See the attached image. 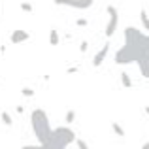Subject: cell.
<instances>
[{"instance_id": "obj_1", "label": "cell", "mask_w": 149, "mask_h": 149, "mask_svg": "<svg viewBox=\"0 0 149 149\" xmlns=\"http://www.w3.org/2000/svg\"><path fill=\"white\" fill-rule=\"evenodd\" d=\"M123 36H125V44L123 47L117 49L113 61H115V64L127 66L138 61L142 57V53L149 51V34L142 32L140 29H134V26H127Z\"/></svg>"}, {"instance_id": "obj_2", "label": "cell", "mask_w": 149, "mask_h": 149, "mask_svg": "<svg viewBox=\"0 0 149 149\" xmlns=\"http://www.w3.org/2000/svg\"><path fill=\"white\" fill-rule=\"evenodd\" d=\"M30 125H32L34 136L38 138L40 146H47L49 140H51V132H53V128H51V125H49L47 113H45L42 108L34 109L32 115H30Z\"/></svg>"}, {"instance_id": "obj_3", "label": "cell", "mask_w": 149, "mask_h": 149, "mask_svg": "<svg viewBox=\"0 0 149 149\" xmlns=\"http://www.w3.org/2000/svg\"><path fill=\"white\" fill-rule=\"evenodd\" d=\"M76 132L70 130L68 127H57L51 132V140L47 143L49 149H66V146L76 142Z\"/></svg>"}, {"instance_id": "obj_4", "label": "cell", "mask_w": 149, "mask_h": 149, "mask_svg": "<svg viewBox=\"0 0 149 149\" xmlns=\"http://www.w3.org/2000/svg\"><path fill=\"white\" fill-rule=\"evenodd\" d=\"M108 10V15H109V19H108V25H106V36L108 38H111L113 34L117 32V25H119V13H117V10H115V6H108L106 8Z\"/></svg>"}, {"instance_id": "obj_5", "label": "cell", "mask_w": 149, "mask_h": 149, "mask_svg": "<svg viewBox=\"0 0 149 149\" xmlns=\"http://www.w3.org/2000/svg\"><path fill=\"white\" fill-rule=\"evenodd\" d=\"M95 0H55L57 6H66V8H74V10H89L93 6Z\"/></svg>"}, {"instance_id": "obj_6", "label": "cell", "mask_w": 149, "mask_h": 149, "mask_svg": "<svg viewBox=\"0 0 149 149\" xmlns=\"http://www.w3.org/2000/svg\"><path fill=\"white\" fill-rule=\"evenodd\" d=\"M136 64H138L140 72H142L143 77H149V51H146V53H142V57L136 61Z\"/></svg>"}, {"instance_id": "obj_7", "label": "cell", "mask_w": 149, "mask_h": 149, "mask_svg": "<svg viewBox=\"0 0 149 149\" xmlns=\"http://www.w3.org/2000/svg\"><path fill=\"white\" fill-rule=\"evenodd\" d=\"M30 38V34L26 32V30H21V29H17V30H13L11 32V44H23V42H26Z\"/></svg>"}, {"instance_id": "obj_8", "label": "cell", "mask_w": 149, "mask_h": 149, "mask_svg": "<svg viewBox=\"0 0 149 149\" xmlns=\"http://www.w3.org/2000/svg\"><path fill=\"white\" fill-rule=\"evenodd\" d=\"M108 53H109V44L106 42V44L102 45V49L95 55V58H93V66H100L102 62H104V58H106V55H108Z\"/></svg>"}, {"instance_id": "obj_9", "label": "cell", "mask_w": 149, "mask_h": 149, "mask_svg": "<svg viewBox=\"0 0 149 149\" xmlns=\"http://www.w3.org/2000/svg\"><path fill=\"white\" fill-rule=\"evenodd\" d=\"M140 21H142L143 30L149 32V15H147V10H142V11H140Z\"/></svg>"}, {"instance_id": "obj_10", "label": "cell", "mask_w": 149, "mask_h": 149, "mask_svg": "<svg viewBox=\"0 0 149 149\" xmlns=\"http://www.w3.org/2000/svg\"><path fill=\"white\" fill-rule=\"evenodd\" d=\"M58 42H61V36H58V32L55 29L49 30V44L51 45H58Z\"/></svg>"}, {"instance_id": "obj_11", "label": "cell", "mask_w": 149, "mask_h": 149, "mask_svg": "<svg viewBox=\"0 0 149 149\" xmlns=\"http://www.w3.org/2000/svg\"><path fill=\"white\" fill-rule=\"evenodd\" d=\"M121 83H123V87H127V89L132 87V79H130V76H128L127 72H121Z\"/></svg>"}, {"instance_id": "obj_12", "label": "cell", "mask_w": 149, "mask_h": 149, "mask_svg": "<svg viewBox=\"0 0 149 149\" xmlns=\"http://www.w3.org/2000/svg\"><path fill=\"white\" fill-rule=\"evenodd\" d=\"M0 119H2V123L8 125V127H11V125H13V119H11V115H10V113H6V111L0 113Z\"/></svg>"}, {"instance_id": "obj_13", "label": "cell", "mask_w": 149, "mask_h": 149, "mask_svg": "<svg viewBox=\"0 0 149 149\" xmlns=\"http://www.w3.org/2000/svg\"><path fill=\"white\" fill-rule=\"evenodd\" d=\"M111 130L115 132L117 136H121V138H123V136H125V130H123V127H121L119 123H115V121H113V123H111Z\"/></svg>"}, {"instance_id": "obj_14", "label": "cell", "mask_w": 149, "mask_h": 149, "mask_svg": "<svg viewBox=\"0 0 149 149\" xmlns=\"http://www.w3.org/2000/svg\"><path fill=\"white\" fill-rule=\"evenodd\" d=\"M19 8H21L23 11H26V13H30V11H34V6L30 2H21L19 4Z\"/></svg>"}, {"instance_id": "obj_15", "label": "cell", "mask_w": 149, "mask_h": 149, "mask_svg": "<svg viewBox=\"0 0 149 149\" xmlns=\"http://www.w3.org/2000/svg\"><path fill=\"white\" fill-rule=\"evenodd\" d=\"M74 121H76V111H74V109H68V111H66V123H74Z\"/></svg>"}, {"instance_id": "obj_16", "label": "cell", "mask_w": 149, "mask_h": 149, "mask_svg": "<svg viewBox=\"0 0 149 149\" xmlns=\"http://www.w3.org/2000/svg\"><path fill=\"white\" fill-rule=\"evenodd\" d=\"M76 146H77V149H89L87 142H85V140H81V138H77V140H76Z\"/></svg>"}, {"instance_id": "obj_17", "label": "cell", "mask_w": 149, "mask_h": 149, "mask_svg": "<svg viewBox=\"0 0 149 149\" xmlns=\"http://www.w3.org/2000/svg\"><path fill=\"white\" fill-rule=\"evenodd\" d=\"M21 95L23 96H34V89H29V87H25V89H21Z\"/></svg>"}, {"instance_id": "obj_18", "label": "cell", "mask_w": 149, "mask_h": 149, "mask_svg": "<svg viewBox=\"0 0 149 149\" xmlns=\"http://www.w3.org/2000/svg\"><path fill=\"white\" fill-rule=\"evenodd\" d=\"M21 149H49L47 146H25V147H21Z\"/></svg>"}, {"instance_id": "obj_19", "label": "cell", "mask_w": 149, "mask_h": 149, "mask_svg": "<svg viewBox=\"0 0 149 149\" xmlns=\"http://www.w3.org/2000/svg\"><path fill=\"white\" fill-rule=\"evenodd\" d=\"M87 49H89V44H87V40H83V42H81V45H79V51H81V53H85Z\"/></svg>"}, {"instance_id": "obj_20", "label": "cell", "mask_w": 149, "mask_h": 149, "mask_svg": "<svg viewBox=\"0 0 149 149\" xmlns=\"http://www.w3.org/2000/svg\"><path fill=\"white\" fill-rule=\"evenodd\" d=\"M76 25H77V26H87V25H89V21H87V19H77Z\"/></svg>"}, {"instance_id": "obj_21", "label": "cell", "mask_w": 149, "mask_h": 149, "mask_svg": "<svg viewBox=\"0 0 149 149\" xmlns=\"http://www.w3.org/2000/svg\"><path fill=\"white\" fill-rule=\"evenodd\" d=\"M66 72H68V74H74V72H77V68H76V66H74V68H68V70H66Z\"/></svg>"}, {"instance_id": "obj_22", "label": "cell", "mask_w": 149, "mask_h": 149, "mask_svg": "<svg viewBox=\"0 0 149 149\" xmlns=\"http://www.w3.org/2000/svg\"><path fill=\"white\" fill-rule=\"evenodd\" d=\"M142 149H149V142H147V143H143V146H142Z\"/></svg>"}, {"instance_id": "obj_23", "label": "cell", "mask_w": 149, "mask_h": 149, "mask_svg": "<svg viewBox=\"0 0 149 149\" xmlns=\"http://www.w3.org/2000/svg\"><path fill=\"white\" fill-rule=\"evenodd\" d=\"M146 113H147V117H149V106H146Z\"/></svg>"}, {"instance_id": "obj_24", "label": "cell", "mask_w": 149, "mask_h": 149, "mask_svg": "<svg viewBox=\"0 0 149 149\" xmlns=\"http://www.w3.org/2000/svg\"><path fill=\"white\" fill-rule=\"evenodd\" d=\"M0 113H2V109H0Z\"/></svg>"}]
</instances>
